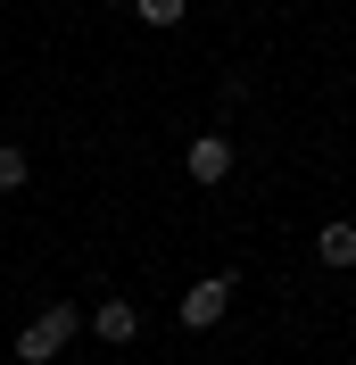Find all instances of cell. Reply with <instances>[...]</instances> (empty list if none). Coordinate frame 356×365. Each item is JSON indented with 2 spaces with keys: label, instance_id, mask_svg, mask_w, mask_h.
I'll use <instances>...</instances> for the list:
<instances>
[{
  "label": "cell",
  "instance_id": "8992f818",
  "mask_svg": "<svg viewBox=\"0 0 356 365\" xmlns=\"http://www.w3.org/2000/svg\"><path fill=\"white\" fill-rule=\"evenodd\" d=\"M25 175H33V158H25L17 141H0V191H25Z\"/></svg>",
  "mask_w": 356,
  "mask_h": 365
},
{
  "label": "cell",
  "instance_id": "5b68a950",
  "mask_svg": "<svg viewBox=\"0 0 356 365\" xmlns=\"http://www.w3.org/2000/svg\"><path fill=\"white\" fill-rule=\"evenodd\" d=\"M315 257H323L332 274H348L356 266V225H323V232H315Z\"/></svg>",
  "mask_w": 356,
  "mask_h": 365
},
{
  "label": "cell",
  "instance_id": "6da1fadb",
  "mask_svg": "<svg viewBox=\"0 0 356 365\" xmlns=\"http://www.w3.org/2000/svg\"><path fill=\"white\" fill-rule=\"evenodd\" d=\"M75 332H83V307H75V299H50L42 316H33V324L17 332V357H25V365H50L58 349L75 341Z\"/></svg>",
  "mask_w": 356,
  "mask_h": 365
},
{
  "label": "cell",
  "instance_id": "277c9868",
  "mask_svg": "<svg viewBox=\"0 0 356 365\" xmlns=\"http://www.w3.org/2000/svg\"><path fill=\"white\" fill-rule=\"evenodd\" d=\"M182 175L199 182V191H216V182L232 175V141H224V133H199L191 150H182Z\"/></svg>",
  "mask_w": 356,
  "mask_h": 365
},
{
  "label": "cell",
  "instance_id": "3957f363",
  "mask_svg": "<svg viewBox=\"0 0 356 365\" xmlns=\"http://www.w3.org/2000/svg\"><path fill=\"white\" fill-rule=\"evenodd\" d=\"M83 324H91V341H108V349H133L141 341V307H133V299H100Z\"/></svg>",
  "mask_w": 356,
  "mask_h": 365
},
{
  "label": "cell",
  "instance_id": "52a82bcc",
  "mask_svg": "<svg viewBox=\"0 0 356 365\" xmlns=\"http://www.w3.org/2000/svg\"><path fill=\"white\" fill-rule=\"evenodd\" d=\"M133 17H141V25H182V17H191V0H133Z\"/></svg>",
  "mask_w": 356,
  "mask_h": 365
},
{
  "label": "cell",
  "instance_id": "7a4b0ae2",
  "mask_svg": "<svg viewBox=\"0 0 356 365\" xmlns=\"http://www.w3.org/2000/svg\"><path fill=\"white\" fill-rule=\"evenodd\" d=\"M232 291H241L232 274H199V282L182 291V324H191V332H216V324H224V307H232Z\"/></svg>",
  "mask_w": 356,
  "mask_h": 365
}]
</instances>
